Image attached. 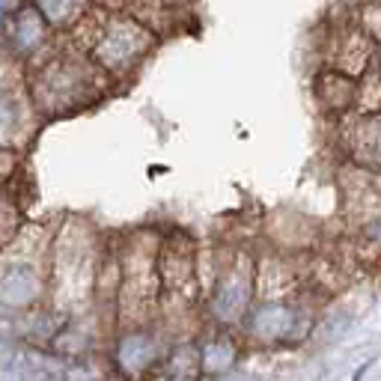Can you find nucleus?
<instances>
[{
	"instance_id": "9",
	"label": "nucleus",
	"mask_w": 381,
	"mask_h": 381,
	"mask_svg": "<svg viewBox=\"0 0 381 381\" xmlns=\"http://www.w3.org/2000/svg\"><path fill=\"white\" fill-rule=\"evenodd\" d=\"M340 122V149L348 164L366 173H381V111L348 113Z\"/></svg>"
},
{
	"instance_id": "6",
	"label": "nucleus",
	"mask_w": 381,
	"mask_h": 381,
	"mask_svg": "<svg viewBox=\"0 0 381 381\" xmlns=\"http://www.w3.org/2000/svg\"><path fill=\"white\" fill-rule=\"evenodd\" d=\"M54 30L48 21L39 15V9L30 0H21L9 13L0 18V42H3L6 54L18 63H33L48 54Z\"/></svg>"
},
{
	"instance_id": "11",
	"label": "nucleus",
	"mask_w": 381,
	"mask_h": 381,
	"mask_svg": "<svg viewBox=\"0 0 381 381\" xmlns=\"http://www.w3.org/2000/svg\"><path fill=\"white\" fill-rule=\"evenodd\" d=\"M313 99L322 116L337 122L352 113L361 102V78L337 66H322L313 75Z\"/></svg>"
},
{
	"instance_id": "19",
	"label": "nucleus",
	"mask_w": 381,
	"mask_h": 381,
	"mask_svg": "<svg viewBox=\"0 0 381 381\" xmlns=\"http://www.w3.org/2000/svg\"><path fill=\"white\" fill-rule=\"evenodd\" d=\"M209 381H250V378H245V375H232V373H227V375H218V378H209Z\"/></svg>"
},
{
	"instance_id": "18",
	"label": "nucleus",
	"mask_w": 381,
	"mask_h": 381,
	"mask_svg": "<svg viewBox=\"0 0 381 381\" xmlns=\"http://www.w3.org/2000/svg\"><path fill=\"white\" fill-rule=\"evenodd\" d=\"M373 69L381 75V36H378V42H375V60H373Z\"/></svg>"
},
{
	"instance_id": "12",
	"label": "nucleus",
	"mask_w": 381,
	"mask_h": 381,
	"mask_svg": "<svg viewBox=\"0 0 381 381\" xmlns=\"http://www.w3.org/2000/svg\"><path fill=\"white\" fill-rule=\"evenodd\" d=\"M238 364V340L232 337L227 327L215 331V337L200 346V366H203V378H218L232 373Z\"/></svg>"
},
{
	"instance_id": "22",
	"label": "nucleus",
	"mask_w": 381,
	"mask_h": 381,
	"mask_svg": "<svg viewBox=\"0 0 381 381\" xmlns=\"http://www.w3.org/2000/svg\"><path fill=\"white\" fill-rule=\"evenodd\" d=\"M0 13H3V0H0ZM0 18H3V15H0Z\"/></svg>"
},
{
	"instance_id": "5",
	"label": "nucleus",
	"mask_w": 381,
	"mask_h": 381,
	"mask_svg": "<svg viewBox=\"0 0 381 381\" xmlns=\"http://www.w3.org/2000/svg\"><path fill=\"white\" fill-rule=\"evenodd\" d=\"M253 292H257V266L241 253L218 274L209 298V319L227 331L241 325L253 307Z\"/></svg>"
},
{
	"instance_id": "21",
	"label": "nucleus",
	"mask_w": 381,
	"mask_h": 381,
	"mask_svg": "<svg viewBox=\"0 0 381 381\" xmlns=\"http://www.w3.org/2000/svg\"><path fill=\"white\" fill-rule=\"evenodd\" d=\"M155 381H179V378H170V375H161V378H155Z\"/></svg>"
},
{
	"instance_id": "2",
	"label": "nucleus",
	"mask_w": 381,
	"mask_h": 381,
	"mask_svg": "<svg viewBox=\"0 0 381 381\" xmlns=\"http://www.w3.org/2000/svg\"><path fill=\"white\" fill-rule=\"evenodd\" d=\"M104 83L108 78L90 57L54 54L33 72L27 83V102L39 120H63L99 102Z\"/></svg>"
},
{
	"instance_id": "7",
	"label": "nucleus",
	"mask_w": 381,
	"mask_h": 381,
	"mask_svg": "<svg viewBox=\"0 0 381 381\" xmlns=\"http://www.w3.org/2000/svg\"><path fill=\"white\" fill-rule=\"evenodd\" d=\"M310 325H313V313L286 301H262L250 307V313L241 322L248 337L266 346L301 340L304 334H310Z\"/></svg>"
},
{
	"instance_id": "20",
	"label": "nucleus",
	"mask_w": 381,
	"mask_h": 381,
	"mask_svg": "<svg viewBox=\"0 0 381 381\" xmlns=\"http://www.w3.org/2000/svg\"><path fill=\"white\" fill-rule=\"evenodd\" d=\"M369 366H373V361H366V364H364V366H361V369H357V373H355V375H352V381H361V378H364V375H366V369H369Z\"/></svg>"
},
{
	"instance_id": "8",
	"label": "nucleus",
	"mask_w": 381,
	"mask_h": 381,
	"mask_svg": "<svg viewBox=\"0 0 381 381\" xmlns=\"http://www.w3.org/2000/svg\"><path fill=\"white\" fill-rule=\"evenodd\" d=\"M167 346L161 343L152 327L146 325H131L129 331L116 337L113 346V366L120 381H143L146 375L164 364Z\"/></svg>"
},
{
	"instance_id": "1",
	"label": "nucleus",
	"mask_w": 381,
	"mask_h": 381,
	"mask_svg": "<svg viewBox=\"0 0 381 381\" xmlns=\"http://www.w3.org/2000/svg\"><path fill=\"white\" fill-rule=\"evenodd\" d=\"M99 283V238L87 220H66L48 248V301L63 316L87 313Z\"/></svg>"
},
{
	"instance_id": "14",
	"label": "nucleus",
	"mask_w": 381,
	"mask_h": 381,
	"mask_svg": "<svg viewBox=\"0 0 381 381\" xmlns=\"http://www.w3.org/2000/svg\"><path fill=\"white\" fill-rule=\"evenodd\" d=\"M161 375H170L179 381H203V366H200V346L194 343H176L167 348Z\"/></svg>"
},
{
	"instance_id": "15",
	"label": "nucleus",
	"mask_w": 381,
	"mask_h": 381,
	"mask_svg": "<svg viewBox=\"0 0 381 381\" xmlns=\"http://www.w3.org/2000/svg\"><path fill=\"white\" fill-rule=\"evenodd\" d=\"M24 137V102L15 92L0 90V149H15Z\"/></svg>"
},
{
	"instance_id": "17",
	"label": "nucleus",
	"mask_w": 381,
	"mask_h": 381,
	"mask_svg": "<svg viewBox=\"0 0 381 381\" xmlns=\"http://www.w3.org/2000/svg\"><path fill=\"white\" fill-rule=\"evenodd\" d=\"M361 241L381 257V215H375L373 220H366V224L361 227Z\"/></svg>"
},
{
	"instance_id": "10",
	"label": "nucleus",
	"mask_w": 381,
	"mask_h": 381,
	"mask_svg": "<svg viewBox=\"0 0 381 381\" xmlns=\"http://www.w3.org/2000/svg\"><path fill=\"white\" fill-rule=\"evenodd\" d=\"M158 280H161V289L182 295V298H194L197 295V250L188 236L161 238V248H158Z\"/></svg>"
},
{
	"instance_id": "4",
	"label": "nucleus",
	"mask_w": 381,
	"mask_h": 381,
	"mask_svg": "<svg viewBox=\"0 0 381 381\" xmlns=\"http://www.w3.org/2000/svg\"><path fill=\"white\" fill-rule=\"evenodd\" d=\"M158 48V33L131 15H108L104 24L95 27L87 57L104 72L108 81L134 75L146 57Z\"/></svg>"
},
{
	"instance_id": "3",
	"label": "nucleus",
	"mask_w": 381,
	"mask_h": 381,
	"mask_svg": "<svg viewBox=\"0 0 381 381\" xmlns=\"http://www.w3.org/2000/svg\"><path fill=\"white\" fill-rule=\"evenodd\" d=\"M48 248L51 238H27L24 232L9 238L0 250V307L9 313H30L48 298Z\"/></svg>"
},
{
	"instance_id": "13",
	"label": "nucleus",
	"mask_w": 381,
	"mask_h": 381,
	"mask_svg": "<svg viewBox=\"0 0 381 381\" xmlns=\"http://www.w3.org/2000/svg\"><path fill=\"white\" fill-rule=\"evenodd\" d=\"M30 3L39 9V15L48 21L54 33H66V30L78 27L92 9V0H30Z\"/></svg>"
},
{
	"instance_id": "16",
	"label": "nucleus",
	"mask_w": 381,
	"mask_h": 381,
	"mask_svg": "<svg viewBox=\"0 0 381 381\" xmlns=\"http://www.w3.org/2000/svg\"><path fill=\"white\" fill-rule=\"evenodd\" d=\"M18 232V220H15V209L6 203V197L0 194V250L9 245V238H13Z\"/></svg>"
}]
</instances>
